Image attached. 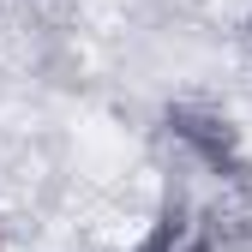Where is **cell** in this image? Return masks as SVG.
Listing matches in <instances>:
<instances>
[{"label": "cell", "instance_id": "6da1fadb", "mask_svg": "<svg viewBox=\"0 0 252 252\" xmlns=\"http://www.w3.org/2000/svg\"><path fill=\"white\" fill-rule=\"evenodd\" d=\"M132 252H222V240H216V222L198 198H174L168 210H156L138 228Z\"/></svg>", "mask_w": 252, "mask_h": 252}]
</instances>
